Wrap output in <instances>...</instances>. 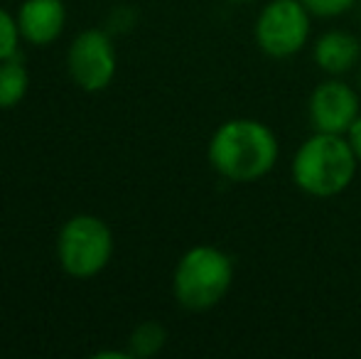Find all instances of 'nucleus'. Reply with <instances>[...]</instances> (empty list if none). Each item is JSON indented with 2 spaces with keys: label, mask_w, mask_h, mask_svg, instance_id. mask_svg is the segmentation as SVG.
Returning a JSON list of instances; mask_svg holds the SVG:
<instances>
[{
  "label": "nucleus",
  "mask_w": 361,
  "mask_h": 359,
  "mask_svg": "<svg viewBox=\"0 0 361 359\" xmlns=\"http://www.w3.org/2000/svg\"><path fill=\"white\" fill-rule=\"evenodd\" d=\"M27 69L15 57L0 62V109H13L27 94Z\"/></svg>",
  "instance_id": "9d476101"
},
{
  "label": "nucleus",
  "mask_w": 361,
  "mask_h": 359,
  "mask_svg": "<svg viewBox=\"0 0 361 359\" xmlns=\"http://www.w3.org/2000/svg\"><path fill=\"white\" fill-rule=\"evenodd\" d=\"M233 283V261L219 246H192L177 261L172 291L182 308L192 312L209 310L226 298Z\"/></svg>",
  "instance_id": "7ed1b4c3"
},
{
  "label": "nucleus",
  "mask_w": 361,
  "mask_h": 359,
  "mask_svg": "<svg viewBox=\"0 0 361 359\" xmlns=\"http://www.w3.org/2000/svg\"><path fill=\"white\" fill-rule=\"evenodd\" d=\"M361 160L347 135L314 130L293 155L290 175L298 190L310 197H337L357 178Z\"/></svg>",
  "instance_id": "f03ea898"
},
{
  "label": "nucleus",
  "mask_w": 361,
  "mask_h": 359,
  "mask_svg": "<svg viewBox=\"0 0 361 359\" xmlns=\"http://www.w3.org/2000/svg\"><path fill=\"white\" fill-rule=\"evenodd\" d=\"M357 3L359 0H302L312 18H339V15L349 13Z\"/></svg>",
  "instance_id": "ddd939ff"
},
{
  "label": "nucleus",
  "mask_w": 361,
  "mask_h": 359,
  "mask_svg": "<svg viewBox=\"0 0 361 359\" xmlns=\"http://www.w3.org/2000/svg\"><path fill=\"white\" fill-rule=\"evenodd\" d=\"M359 114H361L359 94L339 77L324 79L310 94L307 116H310V123H312V130L347 135Z\"/></svg>",
  "instance_id": "423d86ee"
},
{
  "label": "nucleus",
  "mask_w": 361,
  "mask_h": 359,
  "mask_svg": "<svg viewBox=\"0 0 361 359\" xmlns=\"http://www.w3.org/2000/svg\"><path fill=\"white\" fill-rule=\"evenodd\" d=\"M347 138H349V143H352V148H354V153H357V158L361 160V114L357 116V121L352 123V128H349Z\"/></svg>",
  "instance_id": "4468645a"
},
{
  "label": "nucleus",
  "mask_w": 361,
  "mask_h": 359,
  "mask_svg": "<svg viewBox=\"0 0 361 359\" xmlns=\"http://www.w3.org/2000/svg\"><path fill=\"white\" fill-rule=\"evenodd\" d=\"M207 155L224 180L248 185L276 168L281 145L273 128L263 121L231 118L214 130Z\"/></svg>",
  "instance_id": "f257e3e1"
},
{
  "label": "nucleus",
  "mask_w": 361,
  "mask_h": 359,
  "mask_svg": "<svg viewBox=\"0 0 361 359\" xmlns=\"http://www.w3.org/2000/svg\"><path fill=\"white\" fill-rule=\"evenodd\" d=\"M69 74L84 91H104L114 82L116 52L109 35L101 30H86L69 47Z\"/></svg>",
  "instance_id": "0eeeda50"
},
{
  "label": "nucleus",
  "mask_w": 361,
  "mask_h": 359,
  "mask_svg": "<svg viewBox=\"0 0 361 359\" xmlns=\"http://www.w3.org/2000/svg\"><path fill=\"white\" fill-rule=\"evenodd\" d=\"M57 254L69 276L91 278L109 266L114 254V234L99 217H72L59 231Z\"/></svg>",
  "instance_id": "20e7f679"
},
{
  "label": "nucleus",
  "mask_w": 361,
  "mask_h": 359,
  "mask_svg": "<svg viewBox=\"0 0 361 359\" xmlns=\"http://www.w3.org/2000/svg\"><path fill=\"white\" fill-rule=\"evenodd\" d=\"M64 20L67 13L62 0H25L18 13V28L30 44L44 47L62 35Z\"/></svg>",
  "instance_id": "6e6552de"
},
{
  "label": "nucleus",
  "mask_w": 361,
  "mask_h": 359,
  "mask_svg": "<svg viewBox=\"0 0 361 359\" xmlns=\"http://www.w3.org/2000/svg\"><path fill=\"white\" fill-rule=\"evenodd\" d=\"M231 3H258V0H231Z\"/></svg>",
  "instance_id": "2eb2a0df"
},
{
  "label": "nucleus",
  "mask_w": 361,
  "mask_h": 359,
  "mask_svg": "<svg viewBox=\"0 0 361 359\" xmlns=\"http://www.w3.org/2000/svg\"><path fill=\"white\" fill-rule=\"evenodd\" d=\"M312 30V13L302 0H271L261 8L253 25V37L263 54L288 59L307 44Z\"/></svg>",
  "instance_id": "39448f33"
},
{
  "label": "nucleus",
  "mask_w": 361,
  "mask_h": 359,
  "mask_svg": "<svg viewBox=\"0 0 361 359\" xmlns=\"http://www.w3.org/2000/svg\"><path fill=\"white\" fill-rule=\"evenodd\" d=\"M165 340H167V332L160 322H152L147 320L143 325H138L130 335V357H155L157 352L165 347Z\"/></svg>",
  "instance_id": "9b49d317"
},
{
  "label": "nucleus",
  "mask_w": 361,
  "mask_h": 359,
  "mask_svg": "<svg viewBox=\"0 0 361 359\" xmlns=\"http://www.w3.org/2000/svg\"><path fill=\"white\" fill-rule=\"evenodd\" d=\"M18 39H20V28L10 13H5L0 8V62L15 57V49H18Z\"/></svg>",
  "instance_id": "f8f14e48"
},
{
  "label": "nucleus",
  "mask_w": 361,
  "mask_h": 359,
  "mask_svg": "<svg viewBox=\"0 0 361 359\" xmlns=\"http://www.w3.org/2000/svg\"><path fill=\"white\" fill-rule=\"evenodd\" d=\"M312 57L329 77L352 72L361 59V39L347 30H327L312 44Z\"/></svg>",
  "instance_id": "1a4fd4ad"
}]
</instances>
